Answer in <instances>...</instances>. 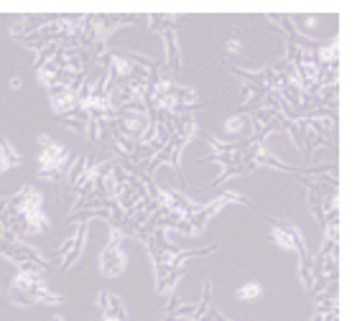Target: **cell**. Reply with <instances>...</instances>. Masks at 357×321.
Listing matches in <instances>:
<instances>
[{"instance_id": "cell-6", "label": "cell", "mask_w": 357, "mask_h": 321, "mask_svg": "<svg viewBox=\"0 0 357 321\" xmlns=\"http://www.w3.org/2000/svg\"><path fill=\"white\" fill-rule=\"evenodd\" d=\"M87 232H89V219L79 217L72 224V232L59 242V250H56V258H59V265L64 270L72 268L84 253V245H87Z\"/></svg>"}, {"instance_id": "cell-7", "label": "cell", "mask_w": 357, "mask_h": 321, "mask_svg": "<svg viewBox=\"0 0 357 321\" xmlns=\"http://www.w3.org/2000/svg\"><path fill=\"white\" fill-rule=\"evenodd\" d=\"M126 232L112 227L110 224V240L105 245L102 255H100V273L107 278H118L123 270H126V250H123V242H126Z\"/></svg>"}, {"instance_id": "cell-1", "label": "cell", "mask_w": 357, "mask_h": 321, "mask_svg": "<svg viewBox=\"0 0 357 321\" xmlns=\"http://www.w3.org/2000/svg\"><path fill=\"white\" fill-rule=\"evenodd\" d=\"M146 247V253L151 255V265L156 273V285L161 293H172L174 285L178 283V278L184 276V268L189 265L192 258H204L217 250V245L199 247V250H181V247L169 245L164 227H149L141 232L138 237Z\"/></svg>"}, {"instance_id": "cell-8", "label": "cell", "mask_w": 357, "mask_h": 321, "mask_svg": "<svg viewBox=\"0 0 357 321\" xmlns=\"http://www.w3.org/2000/svg\"><path fill=\"white\" fill-rule=\"evenodd\" d=\"M97 306L102 311V321H128V308L126 304L120 301V296L115 293L102 291L100 299H97Z\"/></svg>"}, {"instance_id": "cell-9", "label": "cell", "mask_w": 357, "mask_h": 321, "mask_svg": "<svg viewBox=\"0 0 357 321\" xmlns=\"http://www.w3.org/2000/svg\"><path fill=\"white\" fill-rule=\"evenodd\" d=\"M263 293L261 283H255V281H248L245 285H240L238 288V299L240 301H258V296Z\"/></svg>"}, {"instance_id": "cell-5", "label": "cell", "mask_w": 357, "mask_h": 321, "mask_svg": "<svg viewBox=\"0 0 357 321\" xmlns=\"http://www.w3.org/2000/svg\"><path fill=\"white\" fill-rule=\"evenodd\" d=\"M0 255L8 263H13L18 270H44L49 265V260L38 253L36 247H31L29 242H23L21 237H13L8 232L0 235Z\"/></svg>"}, {"instance_id": "cell-4", "label": "cell", "mask_w": 357, "mask_h": 321, "mask_svg": "<svg viewBox=\"0 0 357 321\" xmlns=\"http://www.w3.org/2000/svg\"><path fill=\"white\" fill-rule=\"evenodd\" d=\"M41 150H38V176L44 181H59L61 176H67L72 171V153L67 146H61L59 141H54L49 135L38 138Z\"/></svg>"}, {"instance_id": "cell-2", "label": "cell", "mask_w": 357, "mask_h": 321, "mask_svg": "<svg viewBox=\"0 0 357 321\" xmlns=\"http://www.w3.org/2000/svg\"><path fill=\"white\" fill-rule=\"evenodd\" d=\"M0 224L3 232L13 237L38 235L49 227V217L44 212V196L33 187H23L10 196H0Z\"/></svg>"}, {"instance_id": "cell-3", "label": "cell", "mask_w": 357, "mask_h": 321, "mask_svg": "<svg viewBox=\"0 0 357 321\" xmlns=\"http://www.w3.org/2000/svg\"><path fill=\"white\" fill-rule=\"evenodd\" d=\"M10 301L15 306H36V304L59 306L61 296L49 288L41 270H18L10 281Z\"/></svg>"}]
</instances>
